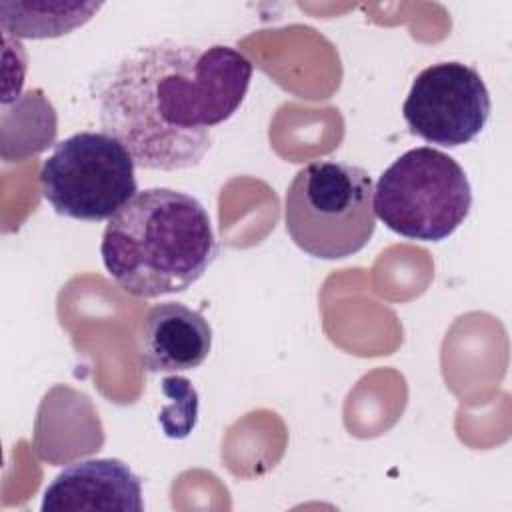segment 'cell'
<instances>
[{
  "label": "cell",
  "instance_id": "1",
  "mask_svg": "<svg viewBox=\"0 0 512 512\" xmlns=\"http://www.w3.org/2000/svg\"><path fill=\"white\" fill-rule=\"evenodd\" d=\"M252 62L226 44L162 40L136 46L96 80L100 126L146 170L202 162L216 126L244 102Z\"/></svg>",
  "mask_w": 512,
  "mask_h": 512
},
{
  "label": "cell",
  "instance_id": "2",
  "mask_svg": "<svg viewBox=\"0 0 512 512\" xmlns=\"http://www.w3.org/2000/svg\"><path fill=\"white\" fill-rule=\"evenodd\" d=\"M218 254L206 208L172 188H146L106 224L100 256L130 296L158 298L196 284Z\"/></svg>",
  "mask_w": 512,
  "mask_h": 512
},
{
  "label": "cell",
  "instance_id": "3",
  "mask_svg": "<svg viewBox=\"0 0 512 512\" xmlns=\"http://www.w3.org/2000/svg\"><path fill=\"white\" fill-rule=\"evenodd\" d=\"M372 176L354 164L316 160L300 168L284 198L292 242L322 260L360 252L376 230Z\"/></svg>",
  "mask_w": 512,
  "mask_h": 512
},
{
  "label": "cell",
  "instance_id": "4",
  "mask_svg": "<svg viewBox=\"0 0 512 512\" xmlns=\"http://www.w3.org/2000/svg\"><path fill=\"white\" fill-rule=\"evenodd\" d=\"M372 206L388 230L410 240L440 242L468 218L472 188L464 168L450 154L420 146L382 172Z\"/></svg>",
  "mask_w": 512,
  "mask_h": 512
},
{
  "label": "cell",
  "instance_id": "5",
  "mask_svg": "<svg viewBox=\"0 0 512 512\" xmlns=\"http://www.w3.org/2000/svg\"><path fill=\"white\" fill-rule=\"evenodd\" d=\"M134 168L118 138L86 130L54 146L40 168V190L60 216L102 222L138 194Z\"/></svg>",
  "mask_w": 512,
  "mask_h": 512
},
{
  "label": "cell",
  "instance_id": "6",
  "mask_svg": "<svg viewBox=\"0 0 512 512\" xmlns=\"http://www.w3.org/2000/svg\"><path fill=\"white\" fill-rule=\"evenodd\" d=\"M490 110V92L478 70L450 60L436 62L414 78L402 116L422 140L456 148L484 130Z\"/></svg>",
  "mask_w": 512,
  "mask_h": 512
},
{
  "label": "cell",
  "instance_id": "7",
  "mask_svg": "<svg viewBox=\"0 0 512 512\" xmlns=\"http://www.w3.org/2000/svg\"><path fill=\"white\" fill-rule=\"evenodd\" d=\"M44 512H142V480L118 458H90L64 468L44 490Z\"/></svg>",
  "mask_w": 512,
  "mask_h": 512
},
{
  "label": "cell",
  "instance_id": "8",
  "mask_svg": "<svg viewBox=\"0 0 512 512\" xmlns=\"http://www.w3.org/2000/svg\"><path fill=\"white\" fill-rule=\"evenodd\" d=\"M208 320L182 302L152 306L142 322L140 362L146 372H184L198 368L210 354Z\"/></svg>",
  "mask_w": 512,
  "mask_h": 512
},
{
  "label": "cell",
  "instance_id": "9",
  "mask_svg": "<svg viewBox=\"0 0 512 512\" xmlns=\"http://www.w3.org/2000/svg\"><path fill=\"white\" fill-rule=\"evenodd\" d=\"M102 8L100 2H0V26L14 38H58L82 28Z\"/></svg>",
  "mask_w": 512,
  "mask_h": 512
},
{
  "label": "cell",
  "instance_id": "10",
  "mask_svg": "<svg viewBox=\"0 0 512 512\" xmlns=\"http://www.w3.org/2000/svg\"><path fill=\"white\" fill-rule=\"evenodd\" d=\"M162 392L176 400L158 416L164 434L168 438H186L194 430L198 418V394L194 386H190L186 378L172 376L162 380Z\"/></svg>",
  "mask_w": 512,
  "mask_h": 512
}]
</instances>
